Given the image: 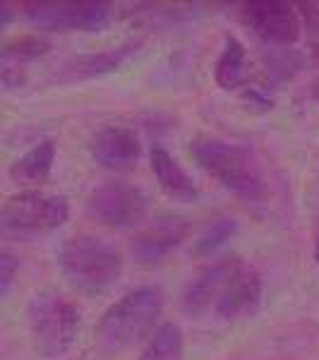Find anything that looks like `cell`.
Segmentation results:
<instances>
[{
	"label": "cell",
	"mask_w": 319,
	"mask_h": 360,
	"mask_svg": "<svg viewBox=\"0 0 319 360\" xmlns=\"http://www.w3.org/2000/svg\"><path fill=\"white\" fill-rule=\"evenodd\" d=\"M317 96H319V82H317Z\"/></svg>",
	"instance_id": "ffe728a7"
},
{
	"label": "cell",
	"mask_w": 319,
	"mask_h": 360,
	"mask_svg": "<svg viewBox=\"0 0 319 360\" xmlns=\"http://www.w3.org/2000/svg\"><path fill=\"white\" fill-rule=\"evenodd\" d=\"M152 171L156 176V183L164 193L176 202H195L197 200V188L195 183L188 178V173L173 161V156L166 152L164 147L152 149Z\"/></svg>",
	"instance_id": "8fae6325"
},
{
	"label": "cell",
	"mask_w": 319,
	"mask_h": 360,
	"mask_svg": "<svg viewBox=\"0 0 319 360\" xmlns=\"http://www.w3.org/2000/svg\"><path fill=\"white\" fill-rule=\"evenodd\" d=\"M56 161V147L53 142H41L32 147L29 152L17 159L10 168V178L22 188H37L46 178L51 176V168Z\"/></svg>",
	"instance_id": "4fadbf2b"
},
{
	"label": "cell",
	"mask_w": 319,
	"mask_h": 360,
	"mask_svg": "<svg viewBox=\"0 0 319 360\" xmlns=\"http://www.w3.org/2000/svg\"><path fill=\"white\" fill-rule=\"evenodd\" d=\"M161 317V295L154 288H137L103 312L96 336L103 351L120 353L154 334Z\"/></svg>",
	"instance_id": "3957f363"
},
{
	"label": "cell",
	"mask_w": 319,
	"mask_h": 360,
	"mask_svg": "<svg viewBox=\"0 0 319 360\" xmlns=\"http://www.w3.org/2000/svg\"><path fill=\"white\" fill-rule=\"evenodd\" d=\"M183 238H185V224L178 221V219H168V221L156 224L144 236H139L137 243L132 245V252H135L139 262L154 264L159 259H164Z\"/></svg>",
	"instance_id": "7c38bea8"
},
{
	"label": "cell",
	"mask_w": 319,
	"mask_h": 360,
	"mask_svg": "<svg viewBox=\"0 0 319 360\" xmlns=\"http://www.w3.org/2000/svg\"><path fill=\"white\" fill-rule=\"evenodd\" d=\"M27 17L34 27L60 32V29H101L111 17L108 3H29Z\"/></svg>",
	"instance_id": "ba28073f"
},
{
	"label": "cell",
	"mask_w": 319,
	"mask_h": 360,
	"mask_svg": "<svg viewBox=\"0 0 319 360\" xmlns=\"http://www.w3.org/2000/svg\"><path fill=\"white\" fill-rule=\"evenodd\" d=\"M67 200L60 195L46 193H20L3 205L0 226L3 233H46L67 221Z\"/></svg>",
	"instance_id": "5b68a950"
},
{
	"label": "cell",
	"mask_w": 319,
	"mask_h": 360,
	"mask_svg": "<svg viewBox=\"0 0 319 360\" xmlns=\"http://www.w3.org/2000/svg\"><path fill=\"white\" fill-rule=\"evenodd\" d=\"M127 53L125 51H118V53H101V56H89V58H84L79 65H82V72L84 75H103V72H108V70H113V68H118V63L123 60Z\"/></svg>",
	"instance_id": "e0dca14e"
},
{
	"label": "cell",
	"mask_w": 319,
	"mask_h": 360,
	"mask_svg": "<svg viewBox=\"0 0 319 360\" xmlns=\"http://www.w3.org/2000/svg\"><path fill=\"white\" fill-rule=\"evenodd\" d=\"M262 278L240 259H221L202 271L185 291V310L193 317L235 322L252 315L262 303Z\"/></svg>",
	"instance_id": "6da1fadb"
},
{
	"label": "cell",
	"mask_w": 319,
	"mask_h": 360,
	"mask_svg": "<svg viewBox=\"0 0 319 360\" xmlns=\"http://www.w3.org/2000/svg\"><path fill=\"white\" fill-rule=\"evenodd\" d=\"M29 327L41 356L60 358L77 341L79 310L58 293H39L29 303Z\"/></svg>",
	"instance_id": "277c9868"
},
{
	"label": "cell",
	"mask_w": 319,
	"mask_h": 360,
	"mask_svg": "<svg viewBox=\"0 0 319 360\" xmlns=\"http://www.w3.org/2000/svg\"><path fill=\"white\" fill-rule=\"evenodd\" d=\"M91 156L108 171H127L139 161L142 144L130 127H103L91 137Z\"/></svg>",
	"instance_id": "30bf717a"
},
{
	"label": "cell",
	"mask_w": 319,
	"mask_h": 360,
	"mask_svg": "<svg viewBox=\"0 0 319 360\" xmlns=\"http://www.w3.org/2000/svg\"><path fill=\"white\" fill-rule=\"evenodd\" d=\"M245 20L254 32L259 34V39L269 44H293L300 37V22L295 15L293 5L288 3H247L242 5Z\"/></svg>",
	"instance_id": "9c48e42d"
},
{
	"label": "cell",
	"mask_w": 319,
	"mask_h": 360,
	"mask_svg": "<svg viewBox=\"0 0 319 360\" xmlns=\"http://www.w3.org/2000/svg\"><path fill=\"white\" fill-rule=\"evenodd\" d=\"M233 233H235V221H219V224H214L211 229H207L204 233H202L200 240H197L195 252L197 255L216 252L219 248H223L226 243L233 238Z\"/></svg>",
	"instance_id": "2e32d148"
},
{
	"label": "cell",
	"mask_w": 319,
	"mask_h": 360,
	"mask_svg": "<svg viewBox=\"0 0 319 360\" xmlns=\"http://www.w3.org/2000/svg\"><path fill=\"white\" fill-rule=\"evenodd\" d=\"M315 255H317V262H319V236H317V248H315Z\"/></svg>",
	"instance_id": "d6986e66"
},
{
	"label": "cell",
	"mask_w": 319,
	"mask_h": 360,
	"mask_svg": "<svg viewBox=\"0 0 319 360\" xmlns=\"http://www.w3.org/2000/svg\"><path fill=\"white\" fill-rule=\"evenodd\" d=\"M190 154L226 190H233L235 195L242 197H257L262 193V183L252 173L247 159L230 144L219 142V139H197L190 144Z\"/></svg>",
	"instance_id": "8992f818"
},
{
	"label": "cell",
	"mask_w": 319,
	"mask_h": 360,
	"mask_svg": "<svg viewBox=\"0 0 319 360\" xmlns=\"http://www.w3.org/2000/svg\"><path fill=\"white\" fill-rule=\"evenodd\" d=\"M58 266L74 291L101 298L115 286L123 271L120 252L96 236L67 238L58 252Z\"/></svg>",
	"instance_id": "7a4b0ae2"
},
{
	"label": "cell",
	"mask_w": 319,
	"mask_h": 360,
	"mask_svg": "<svg viewBox=\"0 0 319 360\" xmlns=\"http://www.w3.org/2000/svg\"><path fill=\"white\" fill-rule=\"evenodd\" d=\"M142 360H183V332L178 324H161L152 334Z\"/></svg>",
	"instance_id": "9a60e30c"
},
{
	"label": "cell",
	"mask_w": 319,
	"mask_h": 360,
	"mask_svg": "<svg viewBox=\"0 0 319 360\" xmlns=\"http://www.w3.org/2000/svg\"><path fill=\"white\" fill-rule=\"evenodd\" d=\"M147 195L130 183H111L96 188L86 200V214L111 229H135L147 217Z\"/></svg>",
	"instance_id": "52a82bcc"
},
{
	"label": "cell",
	"mask_w": 319,
	"mask_h": 360,
	"mask_svg": "<svg viewBox=\"0 0 319 360\" xmlns=\"http://www.w3.org/2000/svg\"><path fill=\"white\" fill-rule=\"evenodd\" d=\"M17 269H20V262H17L13 255L5 250V252L0 255V293H3V295H8L10 286H13V276H15Z\"/></svg>",
	"instance_id": "ac0fdd59"
},
{
	"label": "cell",
	"mask_w": 319,
	"mask_h": 360,
	"mask_svg": "<svg viewBox=\"0 0 319 360\" xmlns=\"http://www.w3.org/2000/svg\"><path fill=\"white\" fill-rule=\"evenodd\" d=\"M245 79H247L245 49L235 39H228L223 46V53L216 63V82L223 89H237V86L245 84Z\"/></svg>",
	"instance_id": "5bb4252c"
}]
</instances>
